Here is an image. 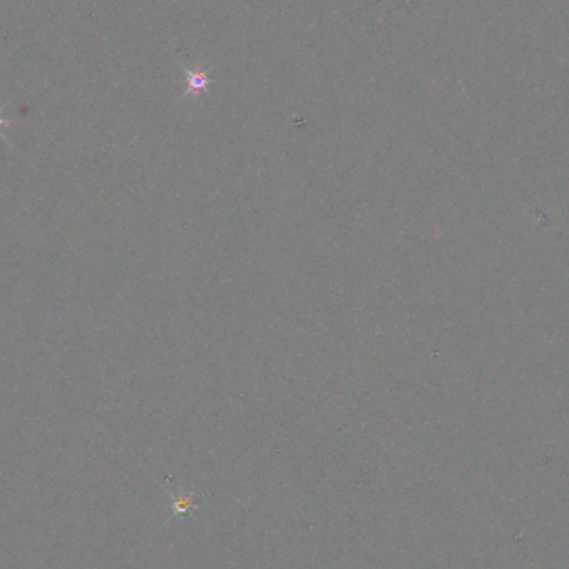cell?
I'll list each match as a JSON object with an SVG mask.
<instances>
[{
    "instance_id": "obj_1",
    "label": "cell",
    "mask_w": 569,
    "mask_h": 569,
    "mask_svg": "<svg viewBox=\"0 0 569 569\" xmlns=\"http://www.w3.org/2000/svg\"><path fill=\"white\" fill-rule=\"evenodd\" d=\"M2 125H5L4 119L0 117V129H2Z\"/></svg>"
}]
</instances>
